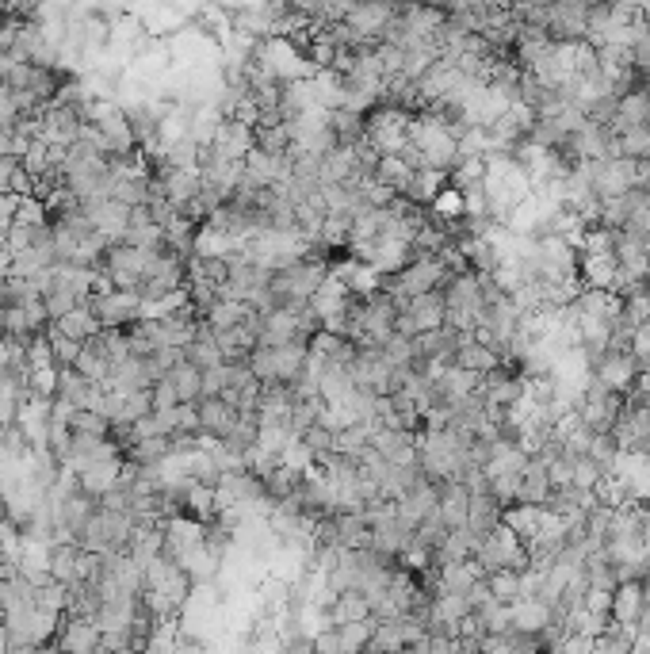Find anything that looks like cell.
<instances>
[{
  "label": "cell",
  "instance_id": "1",
  "mask_svg": "<svg viewBox=\"0 0 650 654\" xmlns=\"http://www.w3.org/2000/svg\"><path fill=\"white\" fill-rule=\"evenodd\" d=\"M310 345H283V349H260L249 356V371L260 379V387H295L303 379Z\"/></svg>",
  "mask_w": 650,
  "mask_h": 654
},
{
  "label": "cell",
  "instance_id": "2",
  "mask_svg": "<svg viewBox=\"0 0 650 654\" xmlns=\"http://www.w3.org/2000/svg\"><path fill=\"white\" fill-rule=\"evenodd\" d=\"M325 280H329L325 261H299V264H291V268L272 272L268 291H272V299L280 306H295V303H310Z\"/></svg>",
  "mask_w": 650,
  "mask_h": 654
},
{
  "label": "cell",
  "instance_id": "3",
  "mask_svg": "<svg viewBox=\"0 0 650 654\" xmlns=\"http://www.w3.org/2000/svg\"><path fill=\"white\" fill-rule=\"evenodd\" d=\"M410 111H398V108H387V104H379V108H371L364 115V138H368V146L379 157H398V150L410 142Z\"/></svg>",
  "mask_w": 650,
  "mask_h": 654
},
{
  "label": "cell",
  "instance_id": "4",
  "mask_svg": "<svg viewBox=\"0 0 650 654\" xmlns=\"http://www.w3.org/2000/svg\"><path fill=\"white\" fill-rule=\"evenodd\" d=\"M475 567L482 570V574H498V570L524 574V570H528V547L520 544L517 536H513V532L501 524V528H494L490 536H482V540H478Z\"/></svg>",
  "mask_w": 650,
  "mask_h": 654
},
{
  "label": "cell",
  "instance_id": "5",
  "mask_svg": "<svg viewBox=\"0 0 650 654\" xmlns=\"http://www.w3.org/2000/svg\"><path fill=\"white\" fill-rule=\"evenodd\" d=\"M620 414H624V394H612V391H605V387H597V383H589L585 394L578 398V406H574V417H578L593 436L612 433L616 421H620Z\"/></svg>",
  "mask_w": 650,
  "mask_h": 654
},
{
  "label": "cell",
  "instance_id": "6",
  "mask_svg": "<svg viewBox=\"0 0 650 654\" xmlns=\"http://www.w3.org/2000/svg\"><path fill=\"white\" fill-rule=\"evenodd\" d=\"M88 310L96 314L100 329H130L146 318V303L138 299V291H111L104 299H88Z\"/></svg>",
  "mask_w": 650,
  "mask_h": 654
},
{
  "label": "cell",
  "instance_id": "7",
  "mask_svg": "<svg viewBox=\"0 0 650 654\" xmlns=\"http://www.w3.org/2000/svg\"><path fill=\"white\" fill-rule=\"evenodd\" d=\"M639 360L628 349H608L597 364H593V383L612 394H631L639 383Z\"/></svg>",
  "mask_w": 650,
  "mask_h": 654
},
{
  "label": "cell",
  "instance_id": "8",
  "mask_svg": "<svg viewBox=\"0 0 650 654\" xmlns=\"http://www.w3.org/2000/svg\"><path fill=\"white\" fill-rule=\"evenodd\" d=\"M585 23H589V4L582 0L547 4V39L551 43H582Z\"/></svg>",
  "mask_w": 650,
  "mask_h": 654
},
{
  "label": "cell",
  "instance_id": "9",
  "mask_svg": "<svg viewBox=\"0 0 650 654\" xmlns=\"http://www.w3.org/2000/svg\"><path fill=\"white\" fill-rule=\"evenodd\" d=\"M612 479L628 490L631 502L650 505V459L643 452H620L616 467H612Z\"/></svg>",
  "mask_w": 650,
  "mask_h": 654
},
{
  "label": "cell",
  "instance_id": "10",
  "mask_svg": "<svg viewBox=\"0 0 650 654\" xmlns=\"http://www.w3.org/2000/svg\"><path fill=\"white\" fill-rule=\"evenodd\" d=\"M249 150H253V127H245V123H238V119H222L215 138H211V153H215L218 161L241 165Z\"/></svg>",
  "mask_w": 650,
  "mask_h": 654
},
{
  "label": "cell",
  "instance_id": "11",
  "mask_svg": "<svg viewBox=\"0 0 650 654\" xmlns=\"http://www.w3.org/2000/svg\"><path fill=\"white\" fill-rule=\"evenodd\" d=\"M551 620H555V612L551 605H543V601H513L509 605V624H513V632L517 635H528V639H540L547 628H551Z\"/></svg>",
  "mask_w": 650,
  "mask_h": 654
},
{
  "label": "cell",
  "instance_id": "12",
  "mask_svg": "<svg viewBox=\"0 0 650 654\" xmlns=\"http://www.w3.org/2000/svg\"><path fill=\"white\" fill-rule=\"evenodd\" d=\"M100 628L92 624V620H73V616H65L62 632H58V654H96L100 651Z\"/></svg>",
  "mask_w": 650,
  "mask_h": 654
},
{
  "label": "cell",
  "instance_id": "13",
  "mask_svg": "<svg viewBox=\"0 0 650 654\" xmlns=\"http://www.w3.org/2000/svg\"><path fill=\"white\" fill-rule=\"evenodd\" d=\"M195 410H199V436H211V440H222L238 421V410L226 398H199Z\"/></svg>",
  "mask_w": 650,
  "mask_h": 654
},
{
  "label": "cell",
  "instance_id": "14",
  "mask_svg": "<svg viewBox=\"0 0 650 654\" xmlns=\"http://www.w3.org/2000/svg\"><path fill=\"white\" fill-rule=\"evenodd\" d=\"M528 452L520 448L517 440H509V436H501L490 444V459H486V479H501V475H520L524 467H528Z\"/></svg>",
  "mask_w": 650,
  "mask_h": 654
},
{
  "label": "cell",
  "instance_id": "15",
  "mask_svg": "<svg viewBox=\"0 0 650 654\" xmlns=\"http://www.w3.org/2000/svg\"><path fill=\"white\" fill-rule=\"evenodd\" d=\"M452 364L463 371H471V375H478V379H486V375H494V371L501 368V356L494 349H486V345H478L475 333H471V337L459 341Z\"/></svg>",
  "mask_w": 650,
  "mask_h": 654
},
{
  "label": "cell",
  "instance_id": "16",
  "mask_svg": "<svg viewBox=\"0 0 650 654\" xmlns=\"http://www.w3.org/2000/svg\"><path fill=\"white\" fill-rule=\"evenodd\" d=\"M440 295H444V306H448V310H467V314H478V318H482V280H478L475 272L452 276Z\"/></svg>",
  "mask_w": 650,
  "mask_h": 654
},
{
  "label": "cell",
  "instance_id": "17",
  "mask_svg": "<svg viewBox=\"0 0 650 654\" xmlns=\"http://www.w3.org/2000/svg\"><path fill=\"white\" fill-rule=\"evenodd\" d=\"M482 391V379L471 375V371L455 368L448 364L444 375L436 379V398H440V406H455V402H463V398H471V394Z\"/></svg>",
  "mask_w": 650,
  "mask_h": 654
},
{
  "label": "cell",
  "instance_id": "18",
  "mask_svg": "<svg viewBox=\"0 0 650 654\" xmlns=\"http://www.w3.org/2000/svg\"><path fill=\"white\" fill-rule=\"evenodd\" d=\"M467 509H471V490H467L463 482L440 486V505H436V513H440V521L448 524V532L467 528Z\"/></svg>",
  "mask_w": 650,
  "mask_h": 654
},
{
  "label": "cell",
  "instance_id": "19",
  "mask_svg": "<svg viewBox=\"0 0 650 654\" xmlns=\"http://www.w3.org/2000/svg\"><path fill=\"white\" fill-rule=\"evenodd\" d=\"M639 616H643V586H639V582H624V586H616L608 620H612V624H624V628H635Z\"/></svg>",
  "mask_w": 650,
  "mask_h": 654
},
{
  "label": "cell",
  "instance_id": "20",
  "mask_svg": "<svg viewBox=\"0 0 650 654\" xmlns=\"http://www.w3.org/2000/svg\"><path fill=\"white\" fill-rule=\"evenodd\" d=\"M478 551V536L471 528H455L448 540L433 551V567H448V563H471Z\"/></svg>",
  "mask_w": 650,
  "mask_h": 654
},
{
  "label": "cell",
  "instance_id": "21",
  "mask_svg": "<svg viewBox=\"0 0 650 654\" xmlns=\"http://www.w3.org/2000/svg\"><path fill=\"white\" fill-rule=\"evenodd\" d=\"M547 498H551V479H547V467H543L540 459H528V467L520 471L517 505H540V509H547Z\"/></svg>",
  "mask_w": 650,
  "mask_h": 654
},
{
  "label": "cell",
  "instance_id": "22",
  "mask_svg": "<svg viewBox=\"0 0 650 654\" xmlns=\"http://www.w3.org/2000/svg\"><path fill=\"white\" fill-rule=\"evenodd\" d=\"M501 517H505V509L494 502V494L486 490V494H471V509H467V528L475 532L478 540L482 536H490L494 528H501Z\"/></svg>",
  "mask_w": 650,
  "mask_h": 654
},
{
  "label": "cell",
  "instance_id": "23",
  "mask_svg": "<svg viewBox=\"0 0 650 654\" xmlns=\"http://www.w3.org/2000/svg\"><path fill=\"white\" fill-rule=\"evenodd\" d=\"M325 616H329V624L333 628H341V624H356V620H371V605L364 593H341V597H333L329 605H325Z\"/></svg>",
  "mask_w": 650,
  "mask_h": 654
},
{
  "label": "cell",
  "instance_id": "24",
  "mask_svg": "<svg viewBox=\"0 0 650 654\" xmlns=\"http://www.w3.org/2000/svg\"><path fill=\"white\" fill-rule=\"evenodd\" d=\"M54 333H62L69 341H77V345H88L96 333H100V322H96V314L85 306H77L73 314H65L62 322H54Z\"/></svg>",
  "mask_w": 650,
  "mask_h": 654
},
{
  "label": "cell",
  "instance_id": "25",
  "mask_svg": "<svg viewBox=\"0 0 650 654\" xmlns=\"http://www.w3.org/2000/svg\"><path fill=\"white\" fill-rule=\"evenodd\" d=\"M184 360L192 364V368H199V371H207V368H218V364H226L222 360V352H218V345H215V333L199 322V333H195V341L184 349Z\"/></svg>",
  "mask_w": 650,
  "mask_h": 654
},
{
  "label": "cell",
  "instance_id": "26",
  "mask_svg": "<svg viewBox=\"0 0 650 654\" xmlns=\"http://www.w3.org/2000/svg\"><path fill=\"white\" fill-rule=\"evenodd\" d=\"M85 349H92L96 356H104L111 368L115 364H123L130 360V345H127V329H100L92 341H88Z\"/></svg>",
  "mask_w": 650,
  "mask_h": 654
},
{
  "label": "cell",
  "instance_id": "27",
  "mask_svg": "<svg viewBox=\"0 0 650 654\" xmlns=\"http://www.w3.org/2000/svg\"><path fill=\"white\" fill-rule=\"evenodd\" d=\"M413 169H406L398 157H379V169H375V180L383 184V188H390L394 196H410V188H413Z\"/></svg>",
  "mask_w": 650,
  "mask_h": 654
},
{
  "label": "cell",
  "instance_id": "28",
  "mask_svg": "<svg viewBox=\"0 0 650 654\" xmlns=\"http://www.w3.org/2000/svg\"><path fill=\"white\" fill-rule=\"evenodd\" d=\"M245 314H249V306L245 303H230V299H218L207 314H203V326L211 329V333H222V329H234L245 322Z\"/></svg>",
  "mask_w": 650,
  "mask_h": 654
},
{
  "label": "cell",
  "instance_id": "29",
  "mask_svg": "<svg viewBox=\"0 0 650 654\" xmlns=\"http://www.w3.org/2000/svg\"><path fill=\"white\" fill-rule=\"evenodd\" d=\"M169 383L176 387V398H180V402H188V406H195V402L203 398V371L192 368L188 360H184L180 368H173Z\"/></svg>",
  "mask_w": 650,
  "mask_h": 654
},
{
  "label": "cell",
  "instance_id": "30",
  "mask_svg": "<svg viewBox=\"0 0 650 654\" xmlns=\"http://www.w3.org/2000/svg\"><path fill=\"white\" fill-rule=\"evenodd\" d=\"M69 429L77 436H92V440H111V433H115V425L104 414H96V410H73Z\"/></svg>",
  "mask_w": 650,
  "mask_h": 654
},
{
  "label": "cell",
  "instance_id": "31",
  "mask_svg": "<svg viewBox=\"0 0 650 654\" xmlns=\"http://www.w3.org/2000/svg\"><path fill=\"white\" fill-rule=\"evenodd\" d=\"M371 632H375V620H356V624H341L337 639H341V651L345 654H364L371 647Z\"/></svg>",
  "mask_w": 650,
  "mask_h": 654
},
{
  "label": "cell",
  "instance_id": "32",
  "mask_svg": "<svg viewBox=\"0 0 650 654\" xmlns=\"http://www.w3.org/2000/svg\"><path fill=\"white\" fill-rule=\"evenodd\" d=\"M482 582H486L490 597H494L498 605H513V601H520V574H513V570H498V574H486Z\"/></svg>",
  "mask_w": 650,
  "mask_h": 654
},
{
  "label": "cell",
  "instance_id": "33",
  "mask_svg": "<svg viewBox=\"0 0 650 654\" xmlns=\"http://www.w3.org/2000/svg\"><path fill=\"white\" fill-rule=\"evenodd\" d=\"M585 456L593 459L601 471H605V479L612 475V467H616V456H620V444L612 440V433H601V436H593L589 440V452Z\"/></svg>",
  "mask_w": 650,
  "mask_h": 654
},
{
  "label": "cell",
  "instance_id": "34",
  "mask_svg": "<svg viewBox=\"0 0 650 654\" xmlns=\"http://www.w3.org/2000/svg\"><path fill=\"white\" fill-rule=\"evenodd\" d=\"M650 322V287H639L635 295L624 299V326L635 333L639 326H647Z\"/></svg>",
  "mask_w": 650,
  "mask_h": 654
},
{
  "label": "cell",
  "instance_id": "35",
  "mask_svg": "<svg viewBox=\"0 0 650 654\" xmlns=\"http://www.w3.org/2000/svg\"><path fill=\"white\" fill-rule=\"evenodd\" d=\"M46 337H50V352H54V364H58V371L77 368V360H81L85 345H77V341H69V337H62V333H54V326H50Z\"/></svg>",
  "mask_w": 650,
  "mask_h": 654
},
{
  "label": "cell",
  "instance_id": "36",
  "mask_svg": "<svg viewBox=\"0 0 650 654\" xmlns=\"http://www.w3.org/2000/svg\"><path fill=\"white\" fill-rule=\"evenodd\" d=\"M383 356L390 360V368H413L417 364V341L394 333L387 345H383Z\"/></svg>",
  "mask_w": 650,
  "mask_h": 654
},
{
  "label": "cell",
  "instance_id": "37",
  "mask_svg": "<svg viewBox=\"0 0 650 654\" xmlns=\"http://www.w3.org/2000/svg\"><path fill=\"white\" fill-rule=\"evenodd\" d=\"M58 368H39L31 371V379H27V394L31 398H43V402H54L58 398Z\"/></svg>",
  "mask_w": 650,
  "mask_h": 654
},
{
  "label": "cell",
  "instance_id": "38",
  "mask_svg": "<svg viewBox=\"0 0 650 654\" xmlns=\"http://www.w3.org/2000/svg\"><path fill=\"white\" fill-rule=\"evenodd\" d=\"M234 387V364H218L203 371V398H222Z\"/></svg>",
  "mask_w": 650,
  "mask_h": 654
},
{
  "label": "cell",
  "instance_id": "39",
  "mask_svg": "<svg viewBox=\"0 0 650 654\" xmlns=\"http://www.w3.org/2000/svg\"><path fill=\"white\" fill-rule=\"evenodd\" d=\"M601 479H605V471L593 463L589 456H578L574 459V490H585V494H593L597 486H601Z\"/></svg>",
  "mask_w": 650,
  "mask_h": 654
},
{
  "label": "cell",
  "instance_id": "40",
  "mask_svg": "<svg viewBox=\"0 0 650 654\" xmlns=\"http://www.w3.org/2000/svg\"><path fill=\"white\" fill-rule=\"evenodd\" d=\"M16 222H20V226H50V211H46L43 199L23 196L20 207H16Z\"/></svg>",
  "mask_w": 650,
  "mask_h": 654
},
{
  "label": "cell",
  "instance_id": "41",
  "mask_svg": "<svg viewBox=\"0 0 650 654\" xmlns=\"http://www.w3.org/2000/svg\"><path fill=\"white\" fill-rule=\"evenodd\" d=\"M43 303H46V314H50V322H62L65 314H73L77 306H85L81 299H77V295H69V291H58V287L46 295Z\"/></svg>",
  "mask_w": 650,
  "mask_h": 654
},
{
  "label": "cell",
  "instance_id": "42",
  "mask_svg": "<svg viewBox=\"0 0 650 654\" xmlns=\"http://www.w3.org/2000/svg\"><path fill=\"white\" fill-rule=\"evenodd\" d=\"M176 417V436H199V410L188 406V402H180L173 410Z\"/></svg>",
  "mask_w": 650,
  "mask_h": 654
},
{
  "label": "cell",
  "instance_id": "43",
  "mask_svg": "<svg viewBox=\"0 0 650 654\" xmlns=\"http://www.w3.org/2000/svg\"><path fill=\"white\" fill-rule=\"evenodd\" d=\"M150 402H153V410H176V406H180V398H176V387L169 383V379L153 383Z\"/></svg>",
  "mask_w": 650,
  "mask_h": 654
},
{
  "label": "cell",
  "instance_id": "44",
  "mask_svg": "<svg viewBox=\"0 0 650 654\" xmlns=\"http://www.w3.org/2000/svg\"><path fill=\"white\" fill-rule=\"evenodd\" d=\"M20 123V108H16V96L0 85V131H12Z\"/></svg>",
  "mask_w": 650,
  "mask_h": 654
},
{
  "label": "cell",
  "instance_id": "45",
  "mask_svg": "<svg viewBox=\"0 0 650 654\" xmlns=\"http://www.w3.org/2000/svg\"><path fill=\"white\" fill-rule=\"evenodd\" d=\"M631 356L639 360V368H647L650 364V322L631 333Z\"/></svg>",
  "mask_w": 650,
  "mask_h": 654
},
{
  "label": "cell",
  "instance_id": "46",
  "mask_svg": "<svg viewBox=\"0 0 650 654\" xmlns=\"http://www.w3.org/2000/svg\"><path fill=\"white\" fill-rule=\"evenodd\" d=\"M4 157H16V131H0V161ZM20 161V157H16Z\"/></svg>",
  "mask_w": 650,
  "mask_h": 654
}]
</instances>
